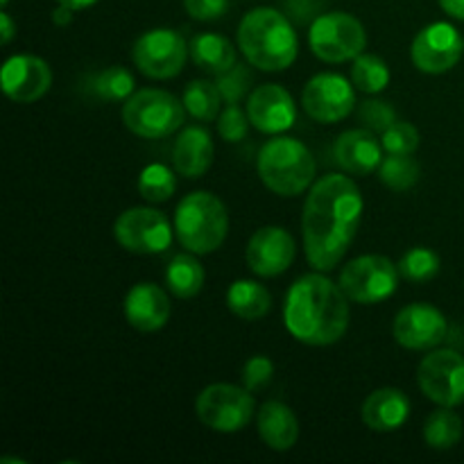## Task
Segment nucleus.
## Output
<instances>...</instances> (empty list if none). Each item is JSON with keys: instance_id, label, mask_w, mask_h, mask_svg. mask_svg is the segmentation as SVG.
<instances>
[{"instance_id": "f03ea898", "label": "nucleus", "mask_w": 464, "mask_h": 464, "mask_svg": "<svg viewBox=\"0 0 464 464\" xmlns=\"http://www.w3.org/2000/svg\"><path fill=\"white\" fill-rule=\"evenodd\" d=\"M284 324L297 343L329 347L347 334L349 297L324 275L299 276L285 295Z\"/></svg>"}, {"instance_id": "f704fd0d", "label": "nucleus", "mask_w": 464, "mask_h": 464, "mask_svg": "<svg viewBox=\"0 0 464 464\" xmlns=\"http://www.w3.org/2000/svg\"><path fill=\"white\" fill-rule=\"evenodd\" d=\"M249 71L245 63H236V66H231L229 71L220 72L218 75V89H220L222 93V100H225L227 104H238L240 100L245 98V93H247L249 89Z\"/></svg>"}, {"instance_id": "a211bd4d", "label": "nucleus", "mask_w": 464, "mask_h": 464, "mask_svg": "<svg viewBox=\"0 0 464 464\" xmlns=\"http://www.w3.org/2000/svg\"><path fill=\"white\" fill-rule=\"evenodd\" d=\"M249 122L263 134H284L297 121L295 100L284 86L261 84L247 98Z\"/></svg>"}, {"instance_id": "a878e982", "label": "nucleus", "mask_w": 464, "mask_h": 464, "mask_svg": "<svg viewBox=\"0 0 464 464\" xmlns=\"http://www.w3.org/2000/svg\"><path fill=\"white\" fill-rule=\"evenodd\" d=\"M82 89L100 102H125L134 91V75L122 66H109L91 72Z\"/></svg>"}, {"instance_id": "72a5a7b5", "label": "nucleus", "mask_w": 464, "mask_h": 464, "mask_svg": "<svg viewBox=\"0 0 464 464\" xmlns=\"http://www.w3.org/2000/svg\"><path fill=\"white\" fill-rule=\"evenodd\" d=\"M381 143L388 154H412L420 148V131L406 121H397L383 131Z\"/></svg>"}, {"instance_id": "f3484780", "label": "nucleus", "mask_w": 464, "mask_h": 464, "mask_svg": "<svg viewBox=\"0 0 464 464\" xmlns=\"http://www.w3.org/2000/svg\"><path fill=\"white\" fill-rule=\"evenodd\" d=\"M295 254H297V247H295V238L290 236V231L284 227L270 225L261 227L249 238L245 258L254 275L270 279V276L284 275L293 266Z\"/></svg>"}, {"instance_id": "f257e3e1", "label": "nucleus", "mask_w": 464, "mask_h": 464, "mask_svg": "<svg viewBox=\"0 0 464 464\" xmlns=\"http://www.w3.org/2000/svg\"><path fill=\"white\" fill-rule=\"evenodd\" d=\"M362 195L353 179L326 175L313 184L302 213L306 258L317 272L338 266L356 240L362 220Z\"/></svg>"}, {"instance_id": "4be33fe9", "label": "nucleus", "mask_w": 464, "mask_h": 464, "mask_svg": "<svg viewBox=\"0 0 464 464\" xmlns=\"http://www.w3.org/2000/svg\"><path fill=\"white\" fill-rule=\"evenodd\" d=\"M213 139L204 127L193 125L186 127L175 140L172 148V163H175L177 175L186 177V179H198L208 172L213 166Z\"/></svg>"}, {"instance_id": "c85d7f7f", "label": "nucleus", "mask_w": 464, "mask_h": 464, "mask_svg": "<svg viewBox=\"0 0 464 464\" xmlns=\"http://www.w3.org/2000/svg\"><path fill=\"white\" fill-rule=\"evenodd\" d=\"M184 107L195 121L211 122L220 116L222 111V93L216 82L193 80L184 89Z\"/></svg>"}, {"instance_id": "bb28decb", "label": "nucleus", "mask_w": 464, "mask_h": 464, "mask_svg": "<svg viewBox=\"0 0 464 464\" xmlns=\"http://www.w3.org/2000/svg\"><path fill=\"white\" fill-rule=\"evenodd\" d=\"M204 267L195 258V254H177L166 267V285L175 297L193 299L202 293L204 288Z\"/></svg>"}, {"instance_id": "58836bf2", "label": "nucleus", "mask_w": 464, "mask_h": 464, "mask_svg": "<svg viewBox=\"0 0 464 464\" xmlns=\"http://www.w3.org/2000/svg\"><path fill=\"white\" fill-rule=\"evenodd\" d=\"M184 5L195 21H216L229 9V0H184Z\"/></svg>"}, {"instance_id": "4468645a", "label": "nucleus", "mask_w": 464, "mask_h": 464, "mask_svg": "<svg viewBox=\"0 0 464 464\" xmlns=\"http://www.w3.org/2000/svg\"><path fill=\"white\" fill-rule=\"evenodd\" d=\"M464 39L451 23H430L412 39L411 59L421 72L442 75L462 59Z\"/></svg>"}, {"instance_id": "2f4dec72", "label": "nucleus", "mask_w": 464, "mask_h": 464, "mask_svg": "<svg viewBox=\"0 0 464 464\" xmlns=\"http://www.w3.org/2000/svg\"><path fill=\"white\" fill-rule=\"evenodd\" d=\"M420 163L411 159V154H388L379 166V179L388 188L403 193L420 181Z\"/></svg>"}, {"instance_id": "b1692460", "label": "nucleus", "mask_w": 464, "mask_h": 464, "mask_svg": "<svg viewBox=\"0 0 464 464\" xmlns=\"http://www.w3.org/2000/svg\"><path fill=\"white\" fill-rule=\"evenodd\" d=\"M188 50L195 66H199L207 72H213V75H220V72L229 71L231 66L238 63L236 62L234 44L222 34H213V32H204V34L195 36L190 41Z\"/></svg>"}, {"instance_id": "f8f14e48", "label": "nucleus", "mask_w": 464, "mask_h": 464, "mask_svg": "<svg viewBox=\"0 0 464 464\" xmlns=\"http://www.w3.org/2000/svg\"><path fill=\"white\" fill-rule=\"evenodd\" d=\"M417 383L424 397L438 406H460L464 403V356L453 349L430 352L420 362Z\"/></svg>"}, {"instance_id": "39448f33", "label": "nucleus", "mask_w": 464, "mask_h": 464, "mask_svg": "<svg viewBox=\"0 0 464 464\" xmlns=\"http://www.w3.org/2000/svg\"><path fill=\"white\" fill-rule=\"evenodd\" d=\"M256 170L263 184L281 198L302 195L315 179V159L311 150L290 136H275L261 148Z\"/></svg>"}, {"instance_id": "7c9ffc66", "label": "nucleus", "mask_w": 464, "mask_h": 464, "mask_svg": "<svg viewBox=\"0 0 464 464\" xmlns=\"http://www.w3.org/2000/svg\"><path fill=\"white\" fill-rule=\"evenodd\" d=\"M177 172V170H175ZM163 163H150L139 175L140 198L152 204L168 202L177 190V175Z\"/></svg>"}, {"instance_id": "20e7f679", "label": "nucleus", "mask_w": 464, "mask_h": 464, "mask_svg": "<svg viewBox=\"0 0 464 464\" xmlns=\"http://www.w3.org/2000/svg\"><path fill=\"white\" fill-rule=\"evenodd\" d=\"M175 234L181 247L199 256L220 249L229 234L225 202L208 190L188 193L175 211Z\"/></svg>"}, {"instance_id": "ea45409f", "label": "nucleus", "mask_w": 464, "mask_h": 464, "mask_svg": "<svg viewBox=\"0 0 464 464\" xmlns=\"http://www.w3.org/2000/svg\"><path fill=\"white\" fill-rule=\"evenodd\" d=\"M14 34H16V27H14L12 16L7 12H0V41L7 45L14 39Z\"/></svg>"}, {"instance_id": "7ed1b4c3", "label": "nucleus", "mask_w": 464, "mask_h": 464, "mask_svg": "<svg viewBox=\"0 0 464 464\" xmlns=\"http://www.w3.org/2000/svg\"><path fill=\"white\" fill-rule=\"evenodd\" d=\"M238 48L258 71L279 72L297 59L299 39L284 14L272 7H256L240 21Z\"/></svg>"}, {"instance_id": "a19ab883", "label": "nucleus", "mask_w": 464, "mask_h": 464, "mask_svg": "<svg viewBox=\"0 0 464 464\" xmlns=\"http://www.w3.org/2000/svg\"><path fill=\"white\" fill-rule=\"evenodd\" d=\"M440 5H442V9L449 16L464 21V0H440Z\"/></svg>"}, {"instance_id": "c756f323", "label": "nucleus", "mask_w": 464, "mask_h": 464, "mask_svg": "<svg viewBox=\"0 0 464 464\" xmlns=\"http://www.w3.org/2000/svg\"><path fill=\"white\" fill-rule=\"evenodd\" d=\"M352 82L358 91H362V93H381V91L388 89L390 84L388 63L381 57H376V54H358V57L353 59L352 66Z\"/></svg>"}, {"instance_id": "cd10ccee", "label": "nucleus", "mask_w": 464, "mask_h": 464, "mask_svg": "<svg viewBox=\"0 0 464 464\" xmlns=\"http://www.w3.org/2000/svg\"><path fill=\"white\" fill-rule=\"evenodd\" d=\"M464 424L453 408L440 406V411L430 412L424 424V440L435 451H449L462 440Z\"/></svg>"}, {"instance_id": "5701e85b", "label": "nucleus", "mask_w": 464, "mask_h": 464, "mask_svg": "<svg viewBox=\"0 0 464 464\" xmlns=\"http://www.w3.org/2000/svg\"><path fill=\"white\" fill-rule=\"evenodd\" d=\"M258 435L272 451H290L297 444L299 421L290 406L281 401H267L258 411Z\"/></svg>"}, {"instance_id": "e433bc0d", "label": "nucleus", "mask_w": 464, "mask_h": 464, "mask_svg": "<svg viewBox=\"0 0 464 464\" xmlns=\"http://www.w3.org/2000/svg\"><path fill=\"white\" fill-rule=\"evenodd\" d=\"M358 116H361L362 125L372 131H381L383 134L392 122H397V113L383 100H365L358 109Z\"/></svg>"}, {"instance_id": "6e6552de", "label": "nucleus", "mask_w": 464, "mask_h": 464, "mask_svg": "<svg viewBox=\"0 0 464 464\" xmlns=\"http://www.w3.org/2000/svg\"><path fill=\"white\" fill-rule=\"evenodd\" d=\"M399 267L381 254H365L344 266L340 272V288L353 304H381L397 293Z\"/></svg>"}, {"instance_id": "423d86ee", "label": "nucleus", "mask_w": 464, "mask_h": 464, "mask_svg": "<svg viewBox=\"0 0 464 464\" xmlns=\"http://www.w3.org/2000/svg\"><path fill=\"white\" fill-rule=\"evenodd\" d=\"M122 122L140 139H166L175 134L186 116L184 100L163 89H143L122 102Z\"/></svg>"}, {"instance_id": "393cba45", "label": "nucleus", "mask_w": 464, "mask_h": 464, "mask_svg": "<svg viewBox=\"0 0 464 464\" xmlns=\"http://www.w3.org/2000/svg\"><path fill=\"white\" fill-rule=\"evenodd\" d=\"M227 306L240 320L256 322L270 313L272 297L266 285L256 284V281L240 279L227 290Z\"/></svg>"}, {"instance_id": "1a4fd4ad", "label": "nucleus", "mask_w": 464, "mask_h": 464, "mask_svg": "<svg viewBox=\"0 0 464 464\" xmlns=\"http://www.w3.org/2000/svg\"><path fill=\"white\" fill-rule=\"evenodd\" d=\"M195 415L216 433H238L252 421L254 397L247 388L240 385H207L195 399Z\"/></svg>"}, {"instance_id": "aec40b11", "label": "nucleus", "mask_w": 464, "mask_h": 464, "mask_svg": "<svg viewBox=\"0 0 464 464\" xmlns=\"http://www.w3.org/2000/svg\"><path fill=\"white\" fill-rule=\"evenodd\" d=\"M383 143L372 130H347L335 139L334 159L344 172L356 177L372 175L381 166Z\"/></svg>"}, {"instance_id": "c03bdc74", "label": "nucleus", "mask_w": 464, "mask_h": 464, "mask_svg": "<svg viewBox=\"0 0 464 464\" xmlns=\"http://www.w3.org/2000/svg\"><path fill=\"white\" fill-rule=\"evenodd\" d=\"M0 3H3V7H5V5H7V3H9V0H0Z\"/></svg>"}, {"instance_id": "c9c22d12", "label": "nucleus", "mask_w": 464, "mask_h": 464, "mask_svg": "<svg viewBox=\"0 0 464 464\" xmlns=\"http://www.w3.org/2000/svg\"><path fill=\"white\" fill-rule=\"evenodd\" d=\"M249 116L247 111L238 107V104H227L218 116V134L227 140V143H238L247 136L249 130Z\"/></svg>"}, {"instance_id": "412c9836", "label": "nucleus", "mask_w": 464, "mask_h": 464, "mask_svg": "<svg viewBox=\"0 0 464 464\" xmlns=\"http://www.w3.org/2000/svg\"><path fill=\"white\" fill-rule=\"evenodd\" d=\"M361 417L367 429L374 433H392L401 429L411 417V399L399 388L374 390L362 401Z\"/></svg>"}, {"instance_id": "473e14b6", "label": "nucleus", "mask_w": 464, "mask_h": 464, "mask_svg": "<svg viewBox=\"0 0 464 464\" xmlns=\"http://www.w3.org/2000/svg\"><path fill=\"white\" fill-rule=\"evenodd\" d=\"M399 275L411 284H426L440 272V256L429 247H412L399 261Z\"/></svg>"}, {"instance_id": "2eb2a0df", "label": "nucleus", "mask_w": 464, "mask_h": 464, "mask_svg": "<svg viewBox=\"0 0 464 464\" xmlns=\"http://www.w3.org/2000/svg\"><path fill=\"white\" fill-rule=\"evenodd\" d=\"M449 322L440 308L430 304H411L394 317L392 335L401 347L412 352H426L444 343Z\"/></svg>"}, {"instance_id": "9d476101", "label": "nucleus", "mask_w": 464, "mask_h": 464, "mask_svg": "<svg viewBox=\"0 0 464 464\" xmlns=\"http://www.w3.org/2000/svg\"><path fill=\"white\" fill-rule=\"evenodd\" d=\"M188 53V45L179 32L170 27H154L136 39L131 59L145 77L170 80L184 71Z\"/></svg>"}, {"instance_id": "79ce46f5", "label": "nucleus", "mask_w": 464, "mask_h": 464, "mask_svg": "<svg viewBox=\"0 0 464 464\" xmlns=\"http://www.w3.org/2000/svg\"><path fill=\"white\" fill-rule=\"evenodd\" d=\"M71 21H72V9L71 7H63V5H59V7L53 12V23H54V25L66 27Z\"/></svg>"}, {"instance_id": "ddd939ff", "label": "nucleus", "mask_w": 464, "mask_h": 464, "mask_svg": "<svg viewBox=\"0 0 464 464\" xmlns=\"http://www.w3.org/2000/svg\"><path fill=\"white\" fill-rule=\"evenodd\" d=\"M302 107L315 122L334 125L344 121L356 107L353 82L338 72H320L304 86Z\"/></svg>"}, {"instance_id": "6ab92c4d", "label": "nucleus", "mask_w": 464, "mask_h": 464, "mask_svg": "<svg viewBox=\"0 0 464 464\" xmlns=\"http://www.w3.org/2000/svg\"><path fill=\"white\" fill-rule=\"evenodd\" d=\"M122 311H125V320L136 331L154 334L168 324L172 308L161 285L152 284V281H140V284L131 285L130 293L125 295Z\"/></svg>"}, {"instance_id": "0eeeda50", "label": "nucleus", "mask_w": 464, "mask_h": 464, "mask_svg": "<svg viewBox=\"0 0 464 464\" xmlns=\"http://www.w3.org/2000/svg\"><path fill=\"white\" fill-rule=\"evenodd\" d=\"M308 44L313 54L322 62L343 63L362 54L367 45V32L352 14L329 12L313 21L308 30Z\"/></svg>"}, {"instance_id": "4c0bfd02", "label": "nucleus", "mask_w": 464, "mask_h": 464, "mask_svg": "<svg viewBox=\"0 0 464 464\" xmlns=\"http://www.w3.org/2000/svg\"><path fill=\"white\" fill-rule=\"evenodd\" d=\"M272 376H275V362L267 356H252L243 367V385L249 392H256L258 388H263L266 383H270Z\"/></svg>"}, {"instance_id": "9b49d317", "label": "nucleus", "mask_w": 464, "mask_h": 464, "mask_svg": "<svg viewBox=\"0 0 464 464\" xmlns=\"http://www.w3.org/2000/svg\"><path fill=\"white\" fill-rule=\"evenodd\" d=\"M172 229L168 218L152 207L127 208L113 225L118 245L131 254H161L170 247Z\"/></svg>"}, {"instance_id": "37998d69", "label": "nucleus", "mask_w": 464, "mask_h": 464, "mask_svg": "<svg viewBox=\"0 0 464 464\" xmlns=\"http://www.w3.org/2000/svg\"><path fill=\"white\" fill-rule=\"evenodd\" d=\"M59 5H63V7H71L72 12H80V9H86L91 7V5H95L98 0H57Z\"/></svg>"}, {"instance_id": "dca6fc26", "label": "nucleus", "mask_w": 464, "mask_h": 464, "mask_svg": "<svg viewBox=\"0 0 464 464\" xmlns=\"http://www.w3.org/2000/svg\"><path fill=\"white\" fill-rule=\"evenodd\" d=\"M3 91L18 104H32L44 98L53 86V68L36 54H14L5 62Z\"/></svg>"}]
</instances>
